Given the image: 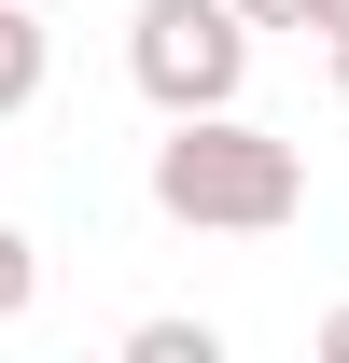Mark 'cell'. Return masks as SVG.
<instances>
[{
	"instance_id": "6da1fadb",
	"label": "cell",
	"mask_w": 349,
	"mask_h": 363,
	"mask_svg": "<svg viewBox=\"0 0 349 363\" xmlns=\"http://www.w3.org/2000/svg\"><path fill=\"white\" fill-rule=\"evenodd\" d=\"M154 210L196 238H279L307 210V154L279 126H252V112H168V140H154Z\"/></svg>"
},
{
	"instance_id": "ba28073f",
	"label": "cell",
	"mask_w": 349,
	"mask_h": 363,
	"mask_svg": "<svg viewBox=\"0 0 349 363\" xmlns=\"http://www.w3.org/2000/svg\"><path fill=\"white\" fill-rule=\"evenodd\" d=\"M321 363H349V308H336V321H321Z\"/></svg>"
},
{
	"instance_id": "8992f818",
	"label": "cell",
	"mask_w": 349,
	"mask_h": 363,
	"mask_svg": "<svg viewBox=\"0 0 349 363\" xmlns=\"http://www.w3.org/2000/svg\"><path fill=\"white\" fill-rule=\"evenodd\" d=\"M238 14H252V28H307V0H238Z\"/></svg>"
},
{
	"instance_id": "277c9868",
	"label": "cell",
	"mask_w": 349,
	"mask_h": 363,
	"mask_svg": "<svg viewBox=\"0 0 349 363\" xmlns=\"http://www.w3.org/2000/svg\"><path fill=\"white\" fill-rule=\"evenodd\" d=\"M126 363H223V321H126Z\"/></svg>"
},
{
	"instance_id": "9c48e42d",
	"label": "cell",
	"mask_w": 349,
	"mask_h": 363,
	"mask_svg": "<svg viewBox=\"0 0 349 363\" xmlns=\"http://www.w3.org/2000/svg\"><path fill=\"white\" fill-rule=\"evenodd\" d=\"M336 112H349V28H336Z\"/></svg>"
},
{
	"instance_id": "3957f363",
	"label": "cell",
	"mask_w": 349,
	"mask_h": 363,
	"mask_svg": "<svg viewBox=\"0 0 349 363\" xmlns=\"http://www.w3.org/2000/svg\"><path fill=\"white\" fill-rule=\"evenodd\" d=\"M43 70H56L43 14H28V0H0V112H28V98H43Z\"/></svg>"
},
{
	"instance_id": "52a82bcc",
	"label": "cell",
	"mask_w": 349,
	"mask_h": 363,
	"mask_svg": "<svg viewBox=\"0 0 349 363\" xmlns=\"http://www.w3.org/2000/svg\"><path fill=\"white\" fill-rule=\"evenodd\" d=\"M307 28H321V43H336V28H349V0H307Z\"/></svg>"
},
{
	"instance_id": "7a4b0ae2",
	"label": "cell",
	"mask_w": 349,
	"mask_h": 363,
	"mask_svg": "<svg viewBox=\"0 0 349 363\" xmlns=\"http://www.w3.org/2000/svg\"><path fill=\"white\" fill-rule=\"evenodd\" d=\"M126 84L154 112H238L252 84V14L238 0H140L126 14Z\"/></svg>"
},
{
	"instance_id": "5b68a950",
	"label": "cell",
	"mask_w": 349,
	"mask_h": 363,
	"mask_svg": "<svg viewBox=\"0 0 349 363\" xmlns=\"http://www.w3.org/2000/svg\"><path fill=\"white\" fill-rule=\"evenodd\" d=\"M28 294H43V252H28V238L0 224V321H28Z\"/></svg>"
}]
</instances>
